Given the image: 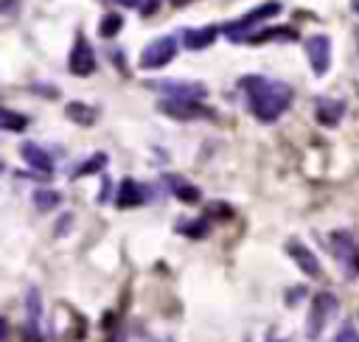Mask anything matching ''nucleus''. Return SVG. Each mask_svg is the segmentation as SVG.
Listing matches in <instances>:
<instances>
[{
    "label": "nucleus",
    "instance_id": "nucleus-1",
    "mask_svg": "<svg viewBox=\"0 0 359 342\" xmlns=\"http://www.w3.org/2000/svg\"><path fill=\"white\" fill-rule=\"evenodd\" d=\"M241 90L247 93L250 112L264 123L278 121L292 104V87L283 84V81L266 78V76H255V73L244 76L241 78Z\"/></svg>",
    "mask_w": 359,
    "mask_h": 342
},
{
    "label": "nucleus",
    "instance_id": "nucleus-2",
    "mask_svg": "<svg viewBox=\"0 0 359 342\" xmlns=\"http://www.w3.org/2000/svg\"><path fill=\"white\" fill-rule=\"evenodd\" d=\"M275 14H280V3H278V0H266V3L255 6L252 11H247L244 17H238V20L227 22L222 31H224V36H227V39H233V42H244V39H250V36H252V28H255L258 22H264V20L275 17Z\"/></svg>",
    "mask_w": 359,
    "mask_h": 342
},
{
    "label": "nucleus",
    "instance_id": "nucleus-3",
    "mask_svg": "<svg viewBox=\"0 0 359 342\" xmlns=\"http://www.w3.org/2000/svg\"><path fill=\"white\" fill-rule=\"evenodd\" d=\"M174 53H177V36H174V34L157 36V39H151V42L143 48V53H140V67H143V70H160V67H165V64L174 59Z\"/></svg>",
    "mask_w": 359,
    "mask_h": 342
},
{
    "label": "nucleus",
    "instance_id": "nucleus-4",
    "mask_svg": "<svg viewBox=\"0 0 359 342\" xmlns=\"http://www.w3.org/2000/svg\"><path fill=\"white\" fill-rule=\"evenodd\" d=\"M151 90H160L165 95V101H196L202 104V98L208 95V87L199 81H149Z\"/></svg>",
    "mask_w": 359,
    "mask_h": 342
},
{
    "label": "nucleus",
    "instance_id": "nucleus-5",
    "mask_svg": "<svg viewBox=\"0 0 359 342\" xmlns=\"http://www.w3.org/2000/svg\"><path fill=\"white\" fill-rule=\"evenodd\" d=\"M331 314H337V300L331 294H317L314 303H311V314H309V322H306V334L309 339H317L325 328V322L331 320Z\"/></svg>",
    "mask_w": 359,
    "mask_h": 342
},
{
    "label": "nucleus",
    "instance_id": "nucleus-6",
    "mask_svg": "<svg viewBox=\"0 0 359 342\" xmlns=\"http://www.w3.org/2000/svg\"><path fill=\"white\" fill-rule=\"evenodd\" d=\"M306 53H309V64L314 70V76L328 73L331 67V39L325 34H314L306 39Z\"/></svg>",
    "mask_w": 359,
    "mask_h": 342
},
{
    "label": "nucleus",
    "instance_id": "nucleus-7",
    "mask_svg": "<svg viewBox=\"0 0 359 342\" xmlns=\"http://www.w3.org/2000/svg\"><path fill=\"white\" fill-rule=\"evenodd\" d=\"M67 67L73 76H90L95 70V53H93V45L84 39V34L76 36L73 48H70V59H67Z\"/></svg>",
    "mask_w": 359,
    "mask_h": 342
},
{
    "label": "nucleus",
    "instance_id": "nucleus-8",
    "mask_svg": "<svg viewBox=\"0 0 359 342\" xmlns=\"http://www.w3.org/2000/svg\"><path fill=\"white\" fill-rule=\"evenodd\" d=\"M286 252L292 255V261L309 275V278H320L323 275V269H320V261L314 258V252L309 249V247H303L297 238H292L289 244H286Z\"/></svg>",
    "mask_w": 359,
    "mask_h": 342
},
{
    "label": "nucleus",
    "instance_id": "nucleus-9",
    "mask_svg": "<svg viewBox=\"0 0 359 342\" xmlns=\"http://www.w3.org/2000/svg\"><path fill=\"white\" fill-rule=\"evenodd\" d=\"M157 107H160V112H165L171 118H180V121H191V118L208 115V109L202 104H196V101H165L163 98Z\"/></svg>",
    "mask_w": 359,
    "mask_h": 342
},
{
    "label": "nucleus",
    "instance_id": "nucleus-10",
    "mask_svg": "<svg viewBox=\"0 0 359 342\" xmlns=\"http://www.w3.org/2000/svg\"><path fill=\"white\" fill-rule=\"evenodd\" d=\"M331 247H334V255L348 264V266H359V247L353 244V238L348 233H334L331 235Z\"/></svg>",
    "mask_w": 359,
    "mask_h": 342
},
{
    "label": "nucleus",
    "instance_id": "nucleus-11",
    "mask_svg": "<svg viewBox=\"0 0 359 342\" xmlns=\"http://www.w3.org/2000/svg\"><path fill=\"white\" fill-rule=\"evenodd\" d=\"M216 34H219V28H216V25H202V28H185V34H182V45H185L188 50H202V48L213 45Z\"/></svg>",
    "mask_w": 359,
    "mask_h": 342
},
{
    "label": "nucleus",
    "instance_id": "nucleus-12",
    "mask_svg": "<svg viewBox=\"0 0 359 342\" xmlns=\"http://www.w3.org/2000/svg\"><path fill=\"white\" fill-rule=\"evenodd\" d=\"M314 112H317V121H320L323 126H334V123H339V118H342V112H345V101L320 95Z\"/></svg>",
    "mask_w": 359,
    "mask_h": 342
},
{
    "label": "nucleus",
    "instance_id": "nucleus-13",
    "mask_svg": "<svg viewBox=\"0 0 359 342\" xmlns=\"http://www.w3.org/2000/svg\"><path fill=\"white\" fill-rule=\"evenodd\" d=\"M20 154H22V160H25L31 168H36V171H42V174H50V171H53V160H50L48 151L39 149L36 143H22Z\"/></svg>",
    "mask_w": 359,
    "mask_h": 342
},
{
    "label": "nucleus",
    "instance_id": "nucleus-14",
    "mask_svg": "<svg viewBox=\"0 0 359 342\" xmlns=\"http://www.w3.org/2000/svg\"><path fill=\"white\" fill-rule=\"evenodd\" d=\"M118 207H135L143 202V188L135 182V179H123L121 188H118Z\"/></svg>",
    "mask_w": 359,
    "mask_h": 342
},
{
    "label": "nucleus",
    "instance_id": "nucleus-15",
    "mask_svg": "<svg viewBox=\"0 0 359 342\" xmlns=\"http://www.w3.org/2000/svg\"><path fill=\"white\" fill-rule=\"evenodd\" d=\"M65 115L70 118V121H76V123H81V126H93L95 123V109L93 107H87V104H81V101H70L67 107H65Z\"/></svg>",
    "mask_w": 359,
    "mask_h": 342
},
{
    "label": "nucleus",
    "instance_id": "nucleus-16",
    "mask_svg": "<svg viewBox=\"0 0 359 342\" xmlns=\"http://www.w3.org/2000/svg\"><path fill=\"white\" fill-rule=\"evenodd\" d=\"M269 39H297V31L294 28H283V25H278V28H261L247 42L258 45V42H269Z\"/></svg>",
    "mask_w": 359,
    "mask_h": 342
},
{
    "label": "nucleus",
    "instance_id": "nucleus-17",
    "mask_svg": "<svg viewBox=\"0 0 359 342\" xmlns=\"http://www.w3.org/2000/svg\"><path fill=\"white\" fill-rule=\"evenodd\" d=\"M168 185H171V193H174L180 202H188V205L199 202V191H196L191 182H185L182 177H168Z\"/></svg>",
    "mask_w": 359,
    "mask_h": 342
},
{
    "label": "nucleus",
    "instance_id": "nucleus-18",
    "mask_svg": "<svg viewBox=\"0 0 359 342\" xmlns=\"http://www.w3.org/2000/svg\"><path fill=\"white\" fill-rule=\"evenodd\" d=\"M25 126H28V118L25 115L0 107V129H6V132H22Z\"/></svg>",
    "mask_w": 359,
    "mask_h": 342
},
{
    "label": "nucleus",
    "instance_id": "nucleus-19",
    "mask_svg": "<svg viewBox=\"0 0 359 342\" xmlns=\"http://www.w3.org/2000/svg\"><path fill=\"white\" fill-rule=\"evenodd\" d=\"M121 28H123V17H121L118 11L104 14V17H101V22H98V34H101V36H107V39H109V36H115Z\"/></svg>",
    "mask_w": 359,
    "mask_h": 342
},
{
    "label": "nucleus",
    "instance_id": "nucleus-20",
    "mask_svg": "<svg viewBox=\"0 0 359 342\" xmlns=\"http://www.w3.org/2000/svg\"><path fill=\"white\" fill-rule=\"evenodd\" d=\"M59 202H62V196H59L56 191H45V188L34 191V205H36L39 210H53Z\"/></svg>",
    "mask_w": 359,
    "mask_h": 342
},
{
    "label": "nucleus",
    "instance_id": "nucleus-21",
    "mask_svg": "<svg viewBox=\"0 0 359 342\" xmlns=\"http://www.w3.org/2000/svg\"><path fill=\"white\" fill-rule=\"evenodd\" d=\"M104 163H107V154H95L93 160H87L81 168H76L73 171V177H84V174H95V171H101L104 168Z\"/></svg>",
    "mask_w": 359,
    "mask_h": 342
},
{
    "label": "nucleus",
    "instance_id": "nucleus-22",
    "mask_svg": "<svg viewBox=\"0 0 359 342\" xmlns=\"http://www.w3.org/2000/svg\"><path fill=\"white\" fill-rule=\"evenodd\" d=\"M182 233H185V235H191V238H202V235H208V221H205V219H196V221L185 224V227H182Z\"/></svg>",
    "mask_w": 359,
    "mask_h": 342
},
{
    "label": "nucleus",
    "instance_id": "nucleus-23",
    "mask_svg": "<svg viewBox=\"0 0 359 342\" xmlns=\"http://www.w3.org/2000/svg\"><path fill=\"white\" fill-rule=\"evenodd\" d=\"M334 342H359V334L353 331V325H345V328L334 336Z\"/></svg>",
    "mask_w": 359,
    "mask_h": 342
},
{
    "label": "nucleus",
    "instance_id": "nucleus-24",
    "mask_svg": "<svg viewBox=\"0 0 359 342\" xmlns=\"http://www.w3.org/2000/svg\"><path fill=\"white\" fill-rule=\"evenodd\" d=\"M17 3H20V0H0V14H3V11H11Z\"/></svg>",
    "mask_w": 359,
    "mask_h": 342
},
{
    "label": "nucleus",
    "instance_id": "nucleus-25",
    "mask_svg": "<svg viewBox=\"0 0 359 342\" xmlns=\"http://www.w3.org/2000/svg\"><path fill=\"white\" fill-rule=\"evenodd\" d=\"M118 6H126V8H135V6H140V0H115Z\"/></svg>",
    "mask_w": 359,
    "mask_h": 342
},
{
    "label": "nucleus",
    "instance_id": "nucleus-26",
    "mask_svg": "<svg viewBox=\"0 0 359 342\" xmlns=\"http://www.w3.org/2000/svg\"><path fill=\"white\" fill-rule=\"evenodd\" d=\"M107 342H123V334H121V331H112V334L107 336Z\"/></svg>",
    "mask_w": 359,
    "mask_h": 342
},
{
    "label": "nucleus",
    "instance_id": "nucleus-27",
    "mask_svg": "<svg viewBox=\"0 0 359 342\" xmlns=\"http://www.w3.org/2000/svg\"><path fill=\"white\" fill-rule=\"evenodd\" d=\"M154 6H157V0H149V3H146V8H143V14H151V11H154Z\"/></svg>",
    "mask_w": 359,
    "mask_h": 342
},
{
    "label": "nucleus",
    "instance_id": "nucleus-28",
    "mask_svg": "<svg viewBox=\"0 0 359 342\" xmlns=\"http://www.w3.org/2000/svg\"><path fill=\"white\" fill-rule=\"evenodd\" d=\"M185 3H191V0H171V6H177V8H180V6H185Z\"/></svg>",
    "mask_w": 359,
    "mask_h": 342
},
{
    "label": "nucleus",
    "instance_id": "nucleus-29",
    "mask_svg": "<svg viewBox=\"0 0 359 342\" xmlns=\"http://www.w3.org/2000/svg\"><path fill=\"white\" fill-rule=\"evenodd\" d=\"M6 336V325H3V320H0V339Z\"/></svg>",
    "mask_w": 359,
    "mask_h": 342
},
{
    "label": "nucleus",
    "instance_id": "nucleus-30",
    "mask_svg": "<svg viewBox=\"0 0 359 342\" xmlns=\"http://www.w3.org/2000/svg\"><path fill=\"white\" fill-rule=\"evenodd\" d=\"M353 11H359V0H353Z\"/></svg>",
    "mask_w": 359,
    "mask_h": 342
},
{
    "label": "nucleus",
    "instance_id": "nucleus-31",
    "mask_svg": "<svg viewBox=\"0 0 359 342\" xmlns=\"http://www.w3.org/2000/svg\"><path fill=\"white\" fill-rule=\"evenodd\" d=\"M0 171H3V163H0Z\"/></svg>",
    "mask_w": 359,
    "mask_h": 342
}]
</instances>
